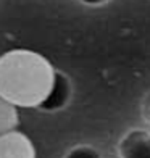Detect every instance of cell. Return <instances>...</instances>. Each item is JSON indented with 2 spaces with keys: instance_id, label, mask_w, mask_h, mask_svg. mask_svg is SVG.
<instances>
[{
  "instance_id": "1",
  "label": "cell",
  "mask_w": 150,
  "mask_h": 158,
  "mask_svg": "<svg viewBox=\"0 0 150 158\" xmlns=\"http://www.w3.org/2000/svg\"><path fill=\"white\" fill-rule=\"evenodd\" d=\"M55 71L34 52L15 50L0 58V95L18 106H37L48 94Z\"/></svg>"
},
{
  "instance_id": "2",
  "label": "cell",
  "mask_w": 150,
  "mask_h": 158,
  "mask_svg": "<svg viewBox=\"0 0 150 158\" xmlns=\"http://www.w3.org/2000/svg\"><path fill=\"white\" fill-rule=\"evenodd\" d=\"M0 158H35V150L24 134L11 131L0 135Z\"/></svg>"
},
{
  "instance_id": "3",
  "label": "cell",
  "mask_w": 150,
  "mask_h": 158,
  "mask_svg": "<svg viewBox=\"0 0 150 158\" xmlns=\"http://www.w3.org/2000/svg\"><path fill=\"white\" fill-rule=\"evenodd\" d=\"M69 95H71V85L68 77L61 74L60 71H55L50 90L45 95V98L42 100V103L39 105V108L45 111H56L68 103Z\"/></svg>"
},
{
  "instance_id": "4",
  "label": "cell",
  "mask_w": 150,
  "mask_h": 158,
  "mask_svg": "<svg viewBox=\"0 0 150 158\" xmlns=\"http://www.w3.org/2000/svg\"><path fill=\"white\" fill-rule=\"evenodd\" d=\"M123 158H150V139L144 132H132L121 145Z\"/></svg>"
},
{
  "instance_id": "5",
  "label": "cell",
  "mask_w": 150,
  "mask_h": 158,
  "mask_svg": "<svg viewBox=\"0 0 150 158\" xmlns=\"http://www.w3.org/2000/svg\"><path fill=\"white\" fill-rule=\"evenodd\" d=\"M18 124V108L0 95V135L15 131Z\"/></svg>"
},
{
  "instance_id": "6",
  "label": "cell",
  "mask_w": 150,
  "mask_h": 158,
  "mask_svg": "<svg viewBox=\"0 0 150 158\" xmlns=\"http://www.w3.org/2000/svg\"><path fill=\"white\" fill-rule=\"evenodd\" d=\"M66 158H100V155L90 147H77L66 155Z\"/></svg>"
},
{
  "instance_id": "7",
  "label": "cell",
  "mask_w": 150,
  "mask_h": 158,
  "mask_svg": "<svg viewBox=\"0 0 150 158\" xmlns=\"http://www.w3.org/2000/svg\"><path fill=\"white\" fill-rule=\"evenodd\" d=\"M81 2H84L85 5H100V3L106 2V0H81Z\"/></svg>"
}]
</instances>
